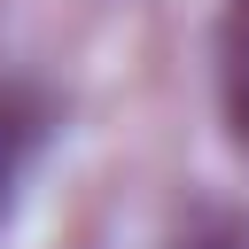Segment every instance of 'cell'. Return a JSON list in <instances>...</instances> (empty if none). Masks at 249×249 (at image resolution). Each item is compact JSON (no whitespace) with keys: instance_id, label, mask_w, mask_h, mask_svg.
Listing matches in <instances>:
<instances>
[{"instance_id":"1","label":"cell","mask_w":249,"mask_h":249,"mask_svg":"<svg viewBox=\"0 0 249 249\" xmlns=\"http://www.w3.org/2000/svg\"><path fill=\"white\" fill-rule=\"evenodd\" d=\"M47 124H54V101H47L39 86L8 78V86H0V218H8V202H16V179H23L31 156H39Z\"/></svg>"},{"instance_id":"2","label":"cell","mask_w":249,"mask_h":249,"mask_svg":"<svg viewBox=\"0 0 249 249\" xmlns=\"http://www.w3.org/2000/svg\"><path fill=\"white\" fill-rule=\"evenodd\" d=\"M226 117H233V140L249 148V47H233V70H226Z\"/></svg>"},{"instance_id":"3","label":"cell","mask_w":249,"mask_h":249,"mask_svg":"<svg viewBox=\"0 0 249 249\" xmlns=\"http://www.w3.org/2000/svg\"><path fill=\"white\" fill-rule=\"evenodd\" d=\"M179 249H249V233H241V226H202V233L179 241Z\"/></svg>"},{"instance_id":"4","label":"cell","mask_w":249,"mask_h":249,"mask_svg":"<svg viewBox=\"0 0 249 249\" xmlns=\"http://www.w3.org/2000/svg\"><path fill=\"white\" fill-rule=\"evenodd\" d=\"M233 47H249V0H241V16H233Z\"/></svg>"}]
</instances>
